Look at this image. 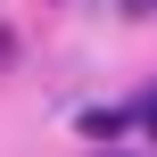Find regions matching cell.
I'll return each mask as SVG.
<instances>
[{
	"label": "cell",
	"mask_w": 157,
	"mask_h": 157,
	"mask_svg": "<svg viewBox=\"0 0 157 157\" xmlns=\"http://www.w3.org/2000/svg\"><path fill=\"white\" fill-rule=\"evenodd\" d=\"M124 17H157V0H124Z\"/></svg>",
	"instance_id": "2"
},
{
	"label": "cell",
	"mask_w": 157,
	"mask_h": 157,
	"mask_svg": "<svg viewBox=\"0 0 157 157\" xmlns=\"http://www.w3.org/2000/svg\"><path fill=\"white\" fill-rule=\"evenodd\" d=\"M124 124H132V116H124V108H91V116H83V132H91V141H116V132H124Z\"/></svg>",
	"instance_id": "1"
},
{
	"label": "cell",
	"mask_w": 157,
	"mask_h": 157,
	"mask_svg": "<svg viewBox=\"0 0 157 157\" xmlns=\"http://www.w3.org/2000/svg\"><path fill=\"white\" fill-rule=\"evenodd\" d=\"M141 124H149V141H157V99H149V108H141Z\"/></svg>",
	"instance_id": "3"
},
{
	"label": "cell",
	"mask_w": 157,
	"mask_h": 157,
	"mask_svg": "<svg viewBox=\"0 0 157 157\" xmlns=\"http://www.w3.org/2000/svg\"><path fill=\"white\" fill-rule=\"evenodd\" d=\"M108 157H124V149H108Z\"/></svg>",
	"instance_id": "4"
}]
</instances>
